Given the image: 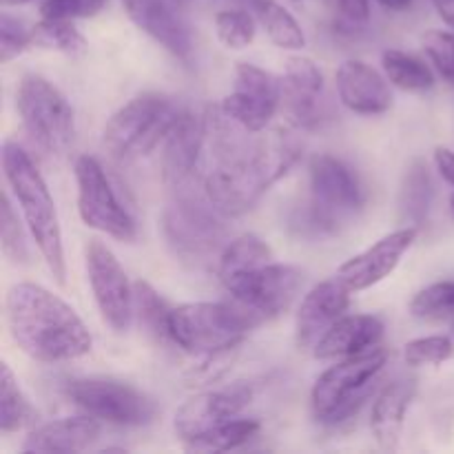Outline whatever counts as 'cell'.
<instances>
[{
    "instance_id": "obj_1",
    "label": "cell",
    "mask_w": 454,
    "mask_h": 454,
    "mask_svg": "<svg viewBox=\"0 0 454 454\" xmlns=\"http://www.w3.org/2000/svg\"><path fill=\"white\" fill-rule=\"evenodd\" d=\"M207 124L215 133L217 151L222 155L220 164L204 177L202 191L224 217H238L251 211L300 158V149L284 137L242 146L229 136L231 120L220 109H213V114L207 115Z\"/></svg>"
},
{
    "instance_id": "obj_2",
    "label": "cell",
    "mask_w": 454,
    "mask_h": 454,
    "mask_svg": "<svg viewBox=\"0 0 454 454\" xmlns=\"http://www.w3.org/2000/svg\"><path fill=\"white\" fill-rule=\"evenodd\" d=\"M13 344L44 364H65L91 353L93 337L74 306L34 282L13 284L4 297Z\"/></svg>"
},
{
    "instance_id": "obj_3",
    "label": "cell",
    "mask_w": 454,
    "mask_h": 454,
    "mask_svg": "<svg viewBox=\"0 0 454 454\" xmlns=\"http://www.w3.org/2000/svg\"><path fill=\"white\" fill-rule=\"evenodd\" d=\"M3 171L18 208L25 217V226L29 231L31 242L38 248L40 257L47 264L49 273L58 284H65L67 262L65 244H62V229L58 220L56 202H53L49 186L43 173L34 164L25 149L12 140L3 145Z\"/></svg>"
},
{
    "instance_id": "obj_4",
    "label": "cell",
    "mask_w": 454,
    "mask_h": 454,
    "mask_svg": "<svg viewBox=\"0 0 454 454\" xmlns=\"http://www.w3.org/2000/svg\"><path fill=\"white\" fill-rule=\"evenodd\" d=\"M255 319L238 304L222 301H191L171 310L168 335L184 353L208 355L239 348L244 337L255 328Z\"/></svg>"
},
{
    "instance_id": "obj_5",
    "label": "cell",
    "mask_w": 454,
    "mask_h": 454,
    "mask_svg": "<svg viewBox=\"0 0 454 454\" xmlns=\"http://www.w3.org/2000/svg\"><path fill=\"white\" fill-rule=\"evenodd\" d=\"M180 109L162 93H142L120 106L102 129V145L120 162L149 155L167 140Z\"/></svg>"
},
{
    "instance_id": "obj_6",
    "label": "cell",
    "mask_w": 454,
    "mask_h": 454,
    "mask_svg": "<svg viewBox=\"0 0 454 454\" xmlns=\"http://www.w3.org/2000/svg\"><path fill=\"white\" fill-rule=\"evenodd\" d=\"M388 362V350L372 348L368 353L344 357L324 371L310 390V408L319 424L335 426L350 419L371 395L377 375Z\"/></svg>"
},
{
    "instance_id": "obj_7",
    "label": "cell",
    "mask_w": 454,
    "mask_h": 454,
    "mask_svg": "<svg viewBox=\"0 0 454 454\" xmlns=\"http://www.w3.org/2000/svg\"><path fill=\"white\" fill-rule=\"evenodd\" d=\"M16 109L29 140L49 158H62L75 137V115L60 89L38 74L22 75Z\"/></svg>"
},
{
    "instance_id": "obj_8",
    "label": "cell",
    "mask_w": 454,
    "mask_h": 454,
    "mask_svg": "<svg viewBox=\"0 0 454 454\" xmlns=\"http://www.w3.org/2000/svg\"><path fill=\"white\" fill-rule=\"evenodd\" d=\"M162 231L176 257L189 264H204L226 247L222 213L207 200L189 191H176V200L164 208Z\"/></svg>"
},
{
    "instance_id": "obj_9",
    "label": "cell",
    "mask_w": 454,
    "mask_h": 454,
    "mask_svg": "<svg viewBox=\"0 0 454 454\" xmlns=\"http://www.w3.org/2000/svg\"><path fill=\"white\" fill-rule=\"evenodd\" d=\"M310 222L317 231L340 229L364 208V189L348 164L335 155H315L309 164Z\"/></svg>"
},
{
    "instance_id": "obj_10",
    "label": "cell",
    "mask_w": 454,
    "mask_h": 454,
    "mask_svg": "<svg viewBox=\"0 0 454 454\" xmlns=\"http://www.w3.org/2000/svg\"><path fill=\"white\" fill-rule=\"evenodd\" d=\"M65 395L82 412L114 426L137 428L151 424L158 415V406L149 395L127 381L109 380V377L71 380L67 381Z\"/></svg>"
},
{
    "instance_id": "obj_11",
    "label": "cell",
    "mask_w": 454,
    "mask_h": 454,
    "mask_svg": "<svg viewBox=\"0 0 454 454\" xmlns=\"http://www.w3.org/2000/svg\"><path fill=\"white\" fill-rule=\"evenodd\" d=\"M74 173L78 184V213L84 226L118 242H133L137 238L136 220L111 184L105 167L93 155H80Z\"/></svg>"
},
{
    "instance_id": "obj_12",
    "label": "cell",
    "mask_w": 454,
    "mask_h": 454,
    "mask_svg": "<svg viewBox=\"0 0 454 454\" xmlns=\"http://www.w3.org/2000/svg\"><path fill=\"white\" fill-rule=\"evenodd\" d=\"M87 262V278L96 300L100 317L111 331L127 333L136 317V297L133 284L129 282L127 270L118 262L109 247L100 239H91L84 253Z\"/></svg>"
},
{
    "instance_id": "obj_13",
    "label": "cell",
    "mask_w": 454,
    "mask_h": 454,
    "mask_svg": "<svg viewBox=\"0 0 454 454\" xmlns=\"http://www.w3.org/2000/svg\"><path fill=\"white\" fill-rule=\"evenodd\" d=\"M301 284H304V273L300 269L270 262V264L262 266V269L248 273L247 278L231 284L226 293L260 326V324L270 322V319L286 313L288 306L300 293Z\"/></svg>"
},
{
    "instance_id": "obj_14",
    "label": "cell",
    "mask_w": 454,
    "mask_h": 454,
    "mask_svg": "<svg viewBox=\"0 0 454 454\" xmlns=\"http://www.w3.org/2000/svg\"><path fill=\"white\" fill-rule=\"evenodd\" d=\"M251 399L253 386L244 384V381L224 386V388L204 390L177 408L173 430H176L177 439L186 443L200 434L208 433V430L217 428V426L226 424V421L235 419L251 403Z\"/></svg>"
},
{
    "instance_id": "obj_15",
    "label": "cell",
    "mask_w": 454,
    "mask_h": 454,
    "mask_svg": "<svg viewBox=\"0 0 454 454\" xmlns=\"http://www.w3.org/2000/svg\"><path fill=\"white\" fill-rule=\"evenodd\" d=\"M417 235H419L417 226H402V229L384 235L372 247H368L366 251L346 260L337 270V278L355 293L372 288L375 284L384 282L397 269L403 255L417 242Z\"/></svg>"
},
{
    "instance_id": "obj_16",
    "label": "cell",
    "mask_w": 454,
    "mask_h": 454,
    "mask_svg": "<svg viewBox=\"0 0 454 454\" xmlns=\"http://www.w3.org/2000/svg\"><path fill=\"white\" fill-rule=\"evenodd\" d=\"M133 25L177 60L189 65L193 58V34L173 0H122Z\"/></svg>"
},
{
    "instance_id": "obj_17",
    "label": "cell",
    "mask_w": 454,
    "mask_h": 454,
    "mask_svg": "<svg viewBox=\"0 0 454 454\" xmlns=\"http://www.w3.org/2000/svg\"><path fill=\"white\" fill-rule=\"evenodd\" d=\"M207 137V120L198 118L193 111H180L162 151V180L168 189H189Z\"/></svg>"
},
{
    "instance_id": "obj_18",
    "label": "cell",
    "mask_w": 454,
    "mask_h": 454,
    "mask_svg": "<svg viewBox=\"0 0 454 454\" xmlns=\"http://www.w3.org/2000/svg\"><path fill=\"white\" fill-rule=\"evenodd\" d=\"M350 293L340 278L317 284L306 293L295 317V341L301 350L315 348L328 328L344 317L350 306Z\"/></svg>"
},
{
    "instance_id": "obj_19",
    "label": "cell",
    "mask_w": 454,
    "mask_h": 454,
    "mask_svg": "<svg viewBox=\"0 0 454 454\" xmlns=\"http://www.w3.org/2000/svg\"><path fill=\"white\" fill-rule=\"evenodd\" d=\"M341 105L359 115H381L393 106L388 78L362 60H344L335 74Z\"/></svg>"
},
{
    "instance_id": "obj_20",
    "label": "cell",
    "mask_w": 454,
    "mask_h": 454,
    "mask_svg": "<svg viewBox=\"0 0 454 454\" xmlns=\"http://www.w3.org/2000/svg\"><path fill=\"white\" fill-rule=\"evenodd\" d=\"M100 437V421L96 417H62L38 426L27 434L22 452L34 454H74L84 452Z\"/></svg>"
},
{
    "instance_id": "obj_21",
    "label": "cell",
    "mask_w": 454,
    "mask_h": 454,
    "mask_svg": "<svg viewBox=\"0 0 454 454\" xmlns=\"http://www.w3.org/2000/svg\"><path fill=\"white\" fill-rule=\"evenodd\" d=\"M417 395L415 377H399L390 381L375 397L371 411V433L381 450H397L402 439L406 412Z\"/></svg>"
},
{
    "instance_id": "obj_22",
    "label": "cell",
    "mask_w": 454,
    "mask_h": 454,
    "mask_svg": "<svg viewBox=\"0 0 454 454\" xmlns=\"http://www.w3.org/2000/svg\"><path fill=\"white\" fill-rule=\"evenodd\" d=\"M384 337V322L377 315H344L317 341V359H344L377 348Z\"/></svg>"
},
{
    "instance_id": "obj_23",
    "label": "cell",
    "mask_w": 454,
    "mask_h": 454,
    "mask_svg": "<svg viewBox=\"0 0 454 454\" xmlns=\"http://www.w3.org/2000/svg\"><path fill=\"white\" fill-rule=\"evenodd\" d=\"M282 84L291 118L300 127H315L322 115L317 109V98L324 89V75L319 67L310 58H288Z\"/></svg>"
},
{
    "instance_id": "obj_24",
    "label": "cell",
    "mask_w": 454,
    "mask_h": 454,
    "mask_svg": "<svg viewBox=\"0 0 454 454\" xmlns=\"http://www.w3.org/2000/svg\"><path fill=\"white\" fill-rule=\"evenodd\" d=\"M273 262V251L269 244L255 233L238 235L235 239L226 242V247L220 251L217 257V278L222 286L229 288L238 279L247 278L253 270Z\"/></svg>"
},
{
    "instance_id": "obj_25",
    "label": "cell",
    "mask_w": 454,
    "mask_h": 454,
    "mask_svg": "<svg viewBox=\"0 0 454 454\" xmlns=\"http://www.w3.org/2000/svg\"><path fill=\"white\" fill-rule=\"evenodd\" d=\"M433 198L434 184L428 164L421 158H415L406 167L402 184H399V220L403 222V226L421 229L428 217Z\"/></svg>"
},
{
    "instance_id": "obj_26",
    "label": "cell",
    "mask_w": 454,
    "mask_h": 454,
    "mask_svg": "<svg viewBox=\"0 0 454 454\" xmlns=\"http://www.w3.org/2000/svg\"><path fill=\"white\" fill-rule=\"evenodd\" d=\"M38 419V412L31 406L29 397L22 393L16 375L7 362L0 364V433H18L31 428Z\"/></svg>"
},
{
    "instance_id": "obj_27",
    "label": "cell",
    "mask_w": 454,
    "mask_h": 454,
    "mask_svg": "<svg viewBox=\"0 0 454 454\" xmlns=\"http://www.w3.org/2000/svg\"><path fill=\"white\" fill-rule=\"evenodd\" d=\"M381 67H384V74L388 78V82H393L402 91L424 93L434 87L433 69L424 60H419V58L411 56L406 51L386 49L381 53Z\"/></svg>"
},
{
    "instance_id": "obj_28",
    "label": "cell",
    "mask_w": 454,
    "mask_h": 454,
    "mask_svg": "<svg viewBox=\"0 0 454 454\" xmlns=\"http://www.w3.org/2000/svg\"><path fill=\"white\" fill-rule=\"evenodd\" d=\"M31 43L34 47L49 51L65 53V56H82L87 51V38L82 31L67 18H43L31 27Z\"/></svg>"
},
{
    "instance_id": "obj_29",
    "label": "cell",
    "mask_w": 454,
    "mask_h": 454,
    "mask_svg": "<svg viewBox=\"0 0 454 454\" xmlns=\"http://www.w3.org/2000/svg\"><path fill=\"white\" fill-rule=\"evenodd\" d=\"M257 16H260V25L264 27L266 35L275 47L286 49V51H300L306 47L304 31L286 7H282L275 0H260Z\"/></svg>"
},
{
    "instance_id": "obj_30",
    "label": "cell",
    "mask_w": 454,
    "mask_h": 454,
    "mask_svg": "<svg viewBox=\"0 0 454 454\" xmlns=\"http://www.w3.org/2000/svg\"><path fill=\"white\" fill-rule=\"evenodd\" d=\"M260 433V424L255 419H231L200 437L184 443L191 452H226L244 446Z\"/></svg>"
},
{
    "instance_id": "obj_31",
    "label": "cell",
    "mask_w": 454,
    "mask_h": 454,
    "mask_svg": "<svg viewBox=\"0 0 454 454\" xmlns=\"http://www.w3.org/2000/svg\"><path fill=\"white\" fill-rule=\"evenodd\" d=\"M133 297H136V317L140 326L158 341H171L168 335V319H171V306L160 297V293L149 282L133 284Z\"/></svg>"
},
{
    "instance_id": "obj_32",
    "label": "cell",
    "mask_w": 454,
    "mask_h": 454,
    "mask_svg": "<svg viewBox=\"0 0 454 454\" xmlns=\"http://www.w3.org/2000/svg\"><path fill=\"white\" fill-rule=\"evenodd\" d=\"M220 111L247 133H262L275 118L278 106H270L266 102L255 100V98L233 91L220 102Z\"/></svg>"
},
{
    "instance_id": "obj_33",
    "label": "cell",
    "mask_w": 454,
    "mask_h": 454,
    "mask_svg": "<svg viewBox=\"0 0 454 454\" xmlns=\"http://www.w3.org/2000/svg\"><path fill=\"white\" fill-rule=\"evenodd\" d=\"M233 91L244 93L248 98L266 102L270 106H278L284 100V84L282 80L275 78L269 71L251 65V62H238L235 67V89Z\"/></svg>"
},
{
    "instance_id": "obj_34",
    "label": "cell",
    "mask_w": 454,
    "mask_h": 454,
    "mask_svg": "<svg viewBox=\"0 0 454 454\" xmlns=\"http://www.w3.org/2000/svg\"><path fill=\"white\" fill-rule=\"evenodd\" d=\"M411 315L424 322L454 319V282H437L421 288L412 297Z\"/></svg>"
},
{
    "instance_id": "obj_35",
    "label": "cell",
    "mask_w": 454,
    "mask_h": 454,
    "mask_svg": "<svg viewBox=\"0 0 454 454\" xmlns=\"http://www.w3.org/2000/svg\"><path fill=\"white\" fill-rule=\"evenodd\" d=\"M215 31L226 49H247L255 40V18L242 9H226L215 16Z\"/></svg>"
},
{
    "instance_id": "obj_36",
    "label": "cell",
    "mask_w": 454,
    "mask_h": 454,
    "mask_svg": "<svg viewBox=\"0 0 454 454\" xmlns=\"http://www.w3.org/2000/svg\"><path fill=\"white\" fill-rule=\"evenodd\" d=\"M454 344L446 335H430L412 340L403 346V362L411 368L442 366L452 357Z\"/></svg>"
},
{
    "instance_id": "obj_37",
    "label": "cell",
    "mask_w": 454,
    "mask_h": 454,
    "mask_svg": "<svg viewBox=\"0 0 454 454\" xmlns=\"http://www.w3.org/2000/svg\"><path fill=\"white\" fill-rule=\"evenodd\" d=\"M0 244H3V253L9 262H13V264H27L29 262L27 235L22 231L20 222H18L9 195H4L3 208H0Z\"/></svg>"
},
{
    "instance_id": "obj_38",
    "label": "cell",
    "mask_w": 454,
    "mask_h": 454,
    "mask_svg": "<svg viewBox=\"0 0 454 454\" xmlns=\"http://www.w3.org/2000/svg\"><path fill=\"white\" fill-rule=\"evenodd\" d=\"M238 350L239 348H229L220 350V353L200 355L198 364H193L184 372L186 386H208L220 381L233 368L235 359H238Z\"/></svg>"
},
{
    "instance_id": "obj_39",
    "label": "cell",
    "mask_w": 454,
    "mask_h": 454,
    "mask_svg": "<svg viewBox=\"0 0 454 454\" xmlns=\"http://www.w3.org/2000/svg\"><path fill=\"white\" fill-rule=\"evenodd\" d=\"M426 56L430 58L437 74L446 80L450 87H454V34L450 31L433 29L424 34L421 38Z\"/></svg>"
},
{
    "instance_id": "obj_40",
    "label": "cell",
    "mask_w": 454,
    "mask_h": 454,
    "mask_svg": "<svg viewBox=\"0 0 454 454\" xmlns=\"http://www.w3.org/2000/svg\"><path fill=\"white\" fill-rule=\"evenodd\" d=\"M29 47H34L31 29H27L18 18L4 12L3 20H0V62L7 65L13 58L22 56Z\"/></svg>"
},
{
    "instance_id": "obj_41",
    "label": "cell",
    "mask_w": 454,
    "mask_h": 454,
    "mask_svg": "<svg viewBox=\"0 0 454 454\" xmlns=\"http://www.w3.org/2000/svg\"><path fill=\"white\" fill-rule=\"evenodd\" d=\"M106 0H44L40 13L43 18H67V20H80V18H93L105 9Z\"/></svg>"
},
{
    "instance_id": "obj_42",
    "label": "cell",
    "mask_w": 454,
    "mask_h": 454,
    "mask_svg": "<svg viewBox=\"0 0 454 454\" xmlns=\"http://www.w3.org/2000/svg\"><path fill=\"white\" fill-rule=\"evenodd\" d=\"M340 18L348 25L357 27L371 18V3L368 0H331Z\"/></svg>"
},
{
    "instance_id": "obj_43",
    "label": "cell",
    "mask_w": 454,
    "mask_h": 454,
    "mask_svg": "<svg viewBox=\"0 0 454 454\" xmlns=\"http://www.w3.org/2000/svg\"><path fill=\"white\" fill-rule=\"evenodd\" d=\"M434 167H437L439 176L454 186V151L448 146H437L434 149Z\"/></svg>"
},
{
    "instance_id": "obj_44",
    "label": "cell",
    "mask_w": 454,
    "mask_h": 454,
    "mask_svg": "<svg viewBox=\"0 0 454 454\" xmlns=\"http://www.w3.org/2000/svg\"><path fill=\"white\" fill-rule=\"evenodd\" d=\"M433 3L442 20L454 29V0H433Z\"/></svg>"
},
{
    "instance_id": "obj_45",
    "label": "cell",
    "mask_w": 454,
    "mask_h": 454,
    "mask_svg": "<svg viewBox=\"0 0 454 454\" xmlns=\"http://www.w3.org/2000/svg\"><path fill=\"white\" fill-rule=\"evenodd\" d=\"M377 3L384 9H388V12H406L412 4V0H377Z\"/></svg>"
},
{
    "instance_id": "obj_46",
    "label": "cell",
    "mask_w": 454,
    "mask_h": 454,
    "mask_svg": "<svg viewBox=\"0 0 454 454\" xmlns=\"http://www.w3.org/2000/svg\"><path fill=\"white\" fill-rule=\"evenodd\" d=\"M0 3H3L4 7H18V4L31 3V0H0Z\"/></svg>"
},
{
    "instance_id": "obj_47",
    "label": "cell",
    "mask_w": 454,
    "mask_h": 454,
    "mask_svg": "<svg viewBox=\"0 0 454 454\" xmlns=\"http://www.w3.org/2000/svg\"><path fill=\"white\" fill-rule=\"evenodd\" d=\"M450 207H452V213H454V195L450 198Z\"/></svg>"
}]
</instances>
